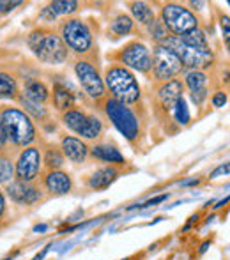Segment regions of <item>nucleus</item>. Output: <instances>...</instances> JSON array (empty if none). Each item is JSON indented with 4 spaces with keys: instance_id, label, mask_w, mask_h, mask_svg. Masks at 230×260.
I'll return each mask as SVG.
<instances>
[{
    "instance_id": "nucleus-1",
    "label": "nucleus",
    "mask_w": 230,
    "mask_h": 260,
    "mask_svg": "<svg viewBox=\"0 0 230 260\" xmlns=\"http://www.w3.org/2000/svg\"><path fill=\"white\" fill-rule=\"evenodd\" d=\"M105 89L110 90L112 100L122 105H133L140 100L142 90L138 85L135 73L120 64H114L105 73Z\"/></svg>"
},
{
    "instance_id": "nucleus-2",
    "label": "nucleus",
    "mask_w": 230,
    "mask_h": 260,
    "mask_svg": "<svg viewBox=\"0 0 230 260\" xmlns=\"http://www.w3.org/2000/svg\"><path fill=\"white\" fill-rule=\"evenodd\" d=\"M0 124L7 142L18 147H28L36 140V126L30 117L18 108H4L0 112Z\"/></svg>"
},
{
    "instance_id": "nucleus-3",
    "label": "nucleus",
    "mask_w": 230,
    "mask_h": 260,
    "mask_svg": "<svg viewBox=\"0 0 230 260\" xmlns=\"http://www.w3.org/2000/svg\"><path fill=\"white\" fill-rule=\"evenodd\" d=\"M28 46L39 60L46 64H62L68 58V48L57 34L34 30L28 36Z\"/></svg>"
},
{
    "instance_id": "nucleus-4",
    "label": "nucleus",
    "mask_w": 230,
    "mask_h": 260,
    "mask_svg": "<svg viewBox=\"0 0 230 260\" xmlns=\"http://www.w3.org/2000/svg\"><path fill=\"white\" fill-rule=\"evenodd\" d=\"M161 45L172 50L179 57L182 68H188L189 71H204L214 60V55L211 52V48H193V46L186 45L177 36H169Z\"/></svg>"
},
{
    "instance_id": "nucleus-5",
    "label": "nucleus",
    "mask_w": 230,
    "mask_h": 260,
    "mask_svg": "<svg viewBox=\"0 0 230 260\" xmlns=\"http://www.w3.org/2000/svg\"><path fill=\"white\" fill-rule=\"evenodd\" d=\"M65 48H69L71 52L78 55H87L92 50L94 38L92 30L89 28V25L83 20L78 18H71V20H65L60 27V36Z\"/></svg>"
},
{
    "instance_id": "nucleus-6",
    "label": "nucleus",
    "mask_w": 230,
    "mask_h": 260,
    "mask_svg": "<svg viewBox=\"0 0 230 260\" xmlns=\"http://www.w3.org/2000/svg\"><path fill=\"white\" fill-rule=\"evenodd\" d=\"M161 23L169 30V34L182 38L195 28H199L196 16L181 4H165L161 7Z\"/></svg>"
},
{
    "instance_id": "nucleus-7",
    "label": "nucleus",
    "mask_w": 230,
    "mask_h": 260,
    "mask_svg": "<svg viewBox=\"0 0 230 260\" xmlns=\"http://www.w3.org/2000/svg\"><path fill=\"white\" fill-rule=\"evenodd\" d=\"M62 122L73 133L80 135L85 140H96L103 133V122L100 117L89 115L80 108H69L62 113Z\"/></svg>"
},
{
    "instance_id": "nucleus-8",
    "label": "nucleus",
    "mask_w": 230,
    "mask_h": 260,
    "mask_svg": "<svg viewBox=\"0 0 230 260\" xmlns=\"http://www.w3.org/2000/svg\"><path fill=\"white\" fill-rule=\"evenodd\" d=\"M105 113L112 120V124L127 138L129 142L137 140L140 135V122H138L137 115L127 105H122L115 100L105 101Z\"/></svg>"
},
{
    "instance_id": "nucleus-9",
    "label": "nucleus",
    "mask_w": 230,
    "mask_h": 260,
    "mask_svg": "<svg viewBox=\"0 0 230 260\" xmlns=\"http://www.w3.org/2000/svg\"><path fill=\"white\" fill-rule=\"evenodd\" d=\"M151 58H152L151 71L156 82L165 83V82H170V80H175L182 73V69H184L177 55L163 45H156Z\"/></svg>"
},
{
    "instance_id": "nucleus-10",
    "label": "nucleus",
    "mask_w": 230,
    "mask_h": 260,
    "mask_svg": "<svg viewBox=\"0 0 230 260\" xmlns=\"http://www.w3.org/2000/svg\"><path fill=\"white\" fill-rule=\"evenodd\" d=\"M75 73L78 78L80 85H82L83 92L90 98V100H101L107 94L105 89V82L101 78L97 68L89 60H76L75 64Z\"/></svg>"
},
{
    "instance_id": "nucleus-11",
    "label": "nucleus",
    "mask_w": 230,
    "mask_h": 260,
    "mask_svg": "<svg viewBox=\"0 0 230 260\" xmlns=\"http://www.w3.org/2000/svg\"><path fill=\"white\" fill-rule=\"evenodd\" d=\"M43 168V154L38 147L28 145L20 152L14 165V175L20 182H32L39 177Z\"/></svg>"
},
{
    "instance_id": "nucleus-12",
    "label": "nucleus",
    "mask_w": 230,
    "mask_h": 260,
    "mask_svg": "<svg viewBox=\"0 0 230 260\" xmlns=\"http://www.w3.org/2000/svg\"><path fill=\"white\" fill-rule=\"evenodd\" d=\"M119 60L120 66H124L126 69H133V71L138 73H151V50L140 41H131L120 50L119 53Z\"/></svg>"
},
{
    "instance_id": "nucleus-13",
    "label": "nucleus",
    "mask_w": 230,
    "mask_h": 260,
    "mask_svg": "<svg viewBox=\"0 0 230 260\" xmlns=\"http://www.w3.org/2000/svg\"><path fill=\"white\" fill-rule=\"evenodd\" d=\"M6 191L13 202L23 204V206H32V204L39 202L43 197L41 189L32 184V182H20V181L9 182Z\"/></svg>"
},
{
    "instance_id": "nucleus-14",
    "label": "nucleus",
    "mask_w": 230,
    "mask_h": 260,
    "mask_svg": "<svg viewBox=\"0 0 230 260\" xmlns=\"http://www.w3.org/2000/svg\"><path fill=\"white\" fill-rule=\"evenodd\" d=\"M182 85L188 87L191 101L196 106L204 105L207 100V92H209V78L204 71H188L184 75V83Z\"/></svg>"
},
{
    "instance_id": "nucleus-15",
    "label": "nucleus",
    "mask_w": 230,
    "mask_h": 260,
    "mask_svg": "<svg viewBox=\"0 0 230 260\" xmlns=\"http://www.w3.org/2000/svg\"><path fill=\"white\" fill-rule=\"evenodd\" d=\"M62 156L68 157L73 163H83L89 156V147L82 138L76 137H64L60 142Z\"/></svg>"
},
{
    "instance_id": "nucleus-16",
    "label": "nucleus",
    "mask_w": 230,
    "mask_h": 260,
    "mask_svg": "<svg viewBox=\"0 0 230 260\" xmlns=\"http://www.w3.org/2000/svg\"><path fill=\"white\" fill-rule=\"evenodd\" d=\"M182 89H184V85H182V82H181V80H177V78L170 80V82H165V83H161V85H159L158 100H159V103H161V106L167 110V112H172L174 105L182 98Z\"/></svg>"
},
{
    "instance_id": "nucleus-17",
    "label": "nucleus",
    "mask_w": 230,
    "mask_h": 260,
    "mask_svg": "<svg viewBox=\"0 0 230 260\" xmlns=\"http://www.w3.org/2000/svg\"><path fill=\"white\" fill-rule=\"evenodd\" d=\"M45 188L52 195H68L73 189L71 175L62 170H50L45 175Z\"/></svg>"
},
{
    "instance_id": "nucleus-18",
    "label": "nucleus",
    "mask_w": 230,
    "mask_h": 260,
    "mask_svg": "<svg viewBox=\"0 0 230 260\" xmlns=\"http://www.w3.org/2000/svg\"><path fill=\"white\" fill-rule=\"evenodd\" d=\"M89 154L100 161H105V163H115V165H122L126 163L124 156L120 154V151L115 147V145L110 144H97L94 147L89 149Z\"/></svg>"
},
{
    "instance_id": "nucleus-19",
    "label": "nucleus",
    "mask_w": 230,
    "mask_h": 260,
    "mask_svg": "<svg viewBox=\"0 0 230 260\" xmlns=\"http://www.w3.org/2000/svg\"><path fill=\"white\" fill-rule=\"evenodd\" d=\"M117 175H119V170L115 167H105L90 175L89 186L92 189H107L117 179Z\"/></svg>"
},
{
    "instance_id": "nucleus-20",
    "label": "nucleus",
    "mask_w": 230,
    "mask_h": 260,
    "mask_svg": "<svg viewBox=\"0 0 230 260\" xmlns=\"http://www.w3.org/2000/svg\"><path fill=\"white\" fill-rule=\"evenodd\" d=\"M21 94H23L25 98H28V100L39 103V105L45 103L50 96L46 85L43 82H39V80H27V82H25V90Z\"/></svg>"
},
{
    "instance_id": "nucleus-21",
    "label": "nucleus",
    "mask_w": 230,
    "mask_h": 260,
    "mask_svg": "<svg viewBox=\"0 0 230 260\" xmlns=\"http://www.w3.org/2000/svg\"><path fill=\"white\" fill-rule=\"evenodd\" d=\"M53 105L62 113L68 112L69 108H73L75 96H73L71 90H68V85H62V83H57L55 85V89H53Z\"/></svg>"
},
{
    "instance_id": "nucleus-22",
    "label": "nucleus",
    "mask_w": 230,
    "mask_h": 260,
    "mask_svg": "<svg viewBox=\"0 0 230 260\" xmlns=\"http://www.w3.org/2000/svg\"><path fill=\"white\" fill-rule=\"evenodd\" d=\"M129 9H131V14H133V18L140 25H145V27H147L149 23H152V21L156 20V18H154V11H152V7L149 6L147 2H131L129 4Z\"/></svg>"
},
{
    "instance_id": "nucleus-23",
    "label": "nucleus",
    "mask_w": 230,
    "mask_h": 260,
    "mask_svg": "<svg viewBox=\"0 0 230 260\" xmlns=\"http://www.w3.org/2000/svg\"><path fill=\"white\" fill-rule=\"evenodd\" d=\"M14 98H18L16 78L9 73L0 71V100H14Z\"/></svg>"
},
{
    "instance_id": "nucleus-24",
    "label": "nucleus",
    "mask_w": 230,
    "mask_h": 260,
    "mask_svg": "<svg viewBox=\"0 0 230 260\" xmlns=\"http://www.w3.org/2000/svg\"><path fill=\"white\" fill-rule=\"evenodd\" d=\"M18 101H20V105L23 106V112L27 113L28 117H34L36 120H45L46 117H48V112H46L45 106L36 103V101H32V100H28V98H25L23 94L18 96Z\"/></svg>"
},
{
    "instance_id": "nucleus-25",
    "label": "nucleus",
    "mask_w": 230,
    "mask_h": 260,
    "mask_svg": "<svg viewBox=\"0 0 230 260\" xmlns=\"http://www.w3.org/2000/svg\"><path fill=\"white\" fill-rule=\"evenodd\" d=\"M110 30L115 36H126L133 30V20L127 14H119L114 18V21L110 23Z\"/></svg>"
},
{
    "instance_id": "nucleus-26",
    "label": "nucleus",
    "mask_w": 230,
    "mask_h": 260,
    "mask_svg": "<svg viewBox=\"0 0 230 260\" xmlns=\"http://www.w3.org/2000/svg\"><path fill=\"white\" fill-rule=\"evenodd\" d=\"M48 9L53 13V16H65V14H73L78 11V2L75 0H58V2H52Z\"/></svg>"
},
{
    "instance_id": "nucleus-27",
    "label": "nucleus",
    "mask_w": 230,
    "mask_h": 260,
    "mask_svg": "<svg viewBox=\"0 0 230 260\" xmlns=\"http://www.w3.org/2000/svg\"><path fill=\"white\" fill-rule=\"evenodd\" d=\"M43 165L48 168V172L60 170V167L64 165V156H62V152L58 151V149L50 147L48 151L45 152V156H43Z\"/></svg>"
},
{
    "instance_id": "nucleus-28",
    "label": "nucleus",
    "mask_w": 230,
    "mask_h": 260,
    "mask_svg": "<svg viewBox=\"0 0 230 260\" xmlns=\"http://www.w3.org/2000/svg\"><path fill=\"white\" fill-rule=\"evenodd\" d=\"M181 39L186 43V45L193 46V48H209V43H207L206 32L200 30V28H195V30L189 32V34L182 36Z\"/></svg>"
},
{
    "instance_id": "nucleus-29",
    "label": "nucleus",
    "mask_w": 230,
    "mask_h": 260,
    "mask_svg": "<svg viewBox=\"0 0 230 260\" xmlns=\"http://www.w3.org/2000/svg\"><path fill=\"white\" fill-rule=\"evenodd\" d=\"M14 175V163L9 156L0 152V184H7Z\"/></svg>"
},
{
    "instance_id": "nucleus-30",
    "label": "nucleus",
    "mask_w": 230,
    "mask_h": 260,
    "mask_svg": "<svg viewBox=\"0 0 230 260\" xmlns=\"http://www.w3.org/2000/svg\"><path fill=\"white\" fill-rule=\"evenodd\" d=\"M147 30H149V36L154 39L158 45H161L167 38H169V30L165 28V25L161 23V20H154L152 23L147 25Z\"/></svg>"
},
{
    "instance_id": "nucleus-31",
    "label": "nucleus",
    "mask_w": 230,
    "mask_h": 260,
    "mask_svg": "<svg viewBox=\"0 0 230 260\" xmlns=\"http://www.w3.org/2000/svg\"><path fill=\"white\" fill-rule=\"evenodd\" d=\"M172 112L175 115V120H177L181 126H186V124L189 122V110H188V106H186L184 98H181V100L174 105Z\"/></svg>"
},
{
    "instance_id": "nucleus-32",
    "label": "nucleus",
    "mask_w": 230,
    "mask_h": 260,
    "mask_svg": "<svg viewBox=\"0 0 230 260\" xmlns=\"http://www.w3.org/2000/svg\"><path fill=\"white\" fill-rule=\"evenodd\" d=\"M211 101H213V106H216V108H221V106L227 105V94L221 92V90H220V92L214 94L213 100H211Z\"/></svg>"
},
{
    "instance_id": "nucleus-33",
    "label": "nucleus",
    "mask_w": 230,
    "mask_h": 260,
    "mask_svg": "<svg viewBox=\"0 0 230 260\" xmlns=\"http://www.w3.org/2000/svg\"><path fill=\"white\" fill-rule=\"evenodd\" d=\"M167 199H169V195H159V197H154V199L147 200V202H145V204H140V209H144V207H152V206H156V204H159V202H165Z\"/></svg>"
},
{
    "instance_id": "nucleus-34",
    "label": "nucleus",
    "mask_w": 230,
    "mask_h": 260,
    "mask_svg": "<svg viewBox=\"0 0 230 260\" xmlns=\"http://www.w3.org/2000/svg\"><path fill=\"white\" fill-rule=\"evenodd\" d=\"M18 6H21L20 0H16V2H0V13H9Z\"/></svg>"
},
{
    "instance_id": "nucleus-35",
    "label": "nucleus",
    "mask_w": 230,
    "mask_h": 260,
    "mask_svg": "<svg viewBox=\"0 0 230 260\" xmlns=\"http://www.w3.org/2000/svg\"><path fill=\"white\" fill-rule=\"evenodd\" d=\"M228 170H230V165L228 163H223V165H220V167L216 168V170L211 174V179H216L218 175H227L228 174Z\"/></svg>"
},
{
    "instance_id": "nucleus-36",
    "label": "nucleus",
    "mask_w": 230,
    "mask_h": 260,
    "mask_svg": "<svg viewBox=\"0 0 230 260\" xmlns=\"http://www.w3.org/2000/svg\"><path fill=\"white\" fill-rule=\"evenodd\" d=\"M221 30H223V38L228 45V38H230V30H228V16L221 18Z\"/></svg>"
},
{
    "instance_id": "nucleus-37",
    "label": "nucleus",
    "mask_w": 230,
    "mask_h": 260,
    "mask_svg": "<svg viewBox=\"0 0 230 260\" xmlns=\"http://www.w3.org/2000/svg\"><path fill=\"white\" fill-rule=\"evenodd\" d=\"M6 144H7V138H6V133H4V129H2V124H0V151H2Z\"/></svg>"
},
{
    "instance_id": "nucleus-38",
    "label": "nucleus",
    "mask_w": 230,
    "mask_h": 260,
    "mask_svg": "<svg viewBox=\"0 0 230 260\" xmlns=\"http://www.w3.org/2000/svg\"><path fill=\"white\" fill-rule=\"evenodd\" d=\"M4 212H6V199H4V193L0 191V218L4 216Z\"/></svg>"
},
{
    "instance_id": "nucleus-39",
    "label": "nucleus",
    "mask_w": 230,
    "mask_h": 260,
    "mask_svg": "<svg viewBox=\"0 0 230 260\" xmlns=\"http://www.w3.org/2000/svg\"><path fill=\"white\" fill-rule=\"evenodd\" d=\"M195 184H199V179H189V181L182 182V186H195Z\"/></svg>"
},
{
    "instance_id": "nucleus-40",
    "label": "nucleus",
    "mask_w": 230,
    "mask_h": 260,
    "mask_svg": "<svg viewBox=\"0 0 230 260\" xmlns=\"http://www.w3.org/2000/svg\"><path fill=\"white\" fill-rule=\"evenodd\" d=\"M46 229H48V226H46V225H38V226H36V229H34V232H45Z\"/></svg>"
},
{
    "instance_id": "nucleus-41",
    "label": "nucleus",
    "mask_w": 230,
    "mask_h": 260,
    "mask_svg": "<svg viewBox=\"0 0 230 260\" xmlns=\"http://www.w3.org/2000/svg\"><path fill=\"white\" fill-rule=\"evenodd\" d=\"M46 251H48V248H45V250H43V253H39L38 257H36L34 260H43V257H45V255H46Z\"/></svg>"
},
{
    "instance_id": "nucleus-42",
    "label": "nucleus",
    "mask_w": 230,
    "mask_h": 260,
    "mask_svg": "<svg viewBox=\"0 0 230 260\" xmlns=\"http://www.w3.org/2000/svg\"><path fill=\"white\" fill-rule=\"evenodd\" d=\"M124 260H129V258H124Z\"/></svg>"
}]
</instances>
